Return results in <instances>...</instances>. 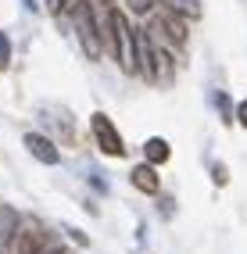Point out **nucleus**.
<instances>
[{"label": "nucleus", "instance_id": "nucleus-1", "mask_svg": "<svg viewBox=\"0 0 247 254\" xmlns=\"http://www.w3.org/2000/svg\"><path fill=\"white\" fill-rule=\"evenodd\" d=\"M108 47L115 50L119 68L133 75L136 72V58H133V25L119 7H108Z\"/></svg>", "mask_w": 247, "mask_h": 254}, {"label": "nucleus", "instance_id": "nucleus-2", "mask_svg": "<svg viewBox=\"0 0 247 254\" xmlns=\"http://www.w3.org/2000/svg\"><path fill=\"white\" fill-rule=\"evenodd\" d=\"M72 14H75V29H79V43H82V54L90 61H97L104 54V40H101V29L93 22V4L90 0H68Z\"/></svg>", "mask_w": 247, "mask_h": 254}, {"label": "nucleus", "instance_id": "nucleus-3", "mask_svg": "<svg viewBox=\"0 0 247 254\" xmlns=\"http://www.w3.org/2000/svg\"><path fill=\"white\" fill-rule=\"evenodd\" d=\"M54 251H58L54 233H47L36 222H29L25 229L18 226V233H14V240L7 247V254H54Z\"/></svg>", "mask_w": 247, "mask_h": 254}, {"label": "nucleus", "instance_id": "nucleus-4", "mask_svg": "<svg viewBox=\"0 0 247 254\" xmlns=\"http://www.w3.org/2000/svg\"><path fill=\"white\" fill-rule=\"evenodd\" d=\"M151 43H172L176 50H186V22L172 11H161L151 18Z\"/></svg>", "mask_w": 247, "mask_h": 254}, {"label": "nucleus", "instance_id": "nucleus-5", "mask_svg": "<svg viewBox=\"0 0 247 254\" xmlns=\"http://www.w3.org/2000/svg\"><path fill=\"white\" fill-rule=\"evenodd\" d=\"M90 129H93V140H97V147H101L104 154H111V158H122V154H125L119 129H115V122H111L104 111H97V115L90 118Z\"/></svg>", "mask_w": 247, "mask_h": 254}, {"label": "nucleus", "instance_id": "nucleus-6", "mask_svg": "<svg viewBox=\"0 0 247 254\" xmlns=\"http://www.w3.org/2000/svg\"><path fill=\"white\" fill-rule=\"evenodd\" d=\"M22 143L29 147V154L36 158V161H43V165H58V161H61L58 143H54L51 136H43V132H25V140H22Z\"/></svg>", "mask_w": 247, "mask_h": 254}, {"label": "nucleus", "instance_id": "nucleus-7", "mask_svg": "<svg viewBox=\"0 0 247 254\" xmlns=\"http://www.w3.org/2000/svg\"><path fill=\"white\" fill-rule=\"evenodd\" d=\"M129 183H133L140 193H151V197L161 190V179H158V172H154V165H147V161L136 165L133 172H129Z\"/></svg>", "mask_w": 247, "mask_h": 254}, {"label": "nucleus", "instance_id": "nucleus-8", "mask_svg": "<svg viewBox=\"0 0 247 254\" xmlns=\"http://www.w3.org/2000/svg\"><path fill=\"white\" fill-rule=\"evenodd\" d=\"M172 79H176V61H172V54L161 43H154V82L172 86Z\"/></svg>", "mask_w": 247, "mask_h": 254}, {"label": "nucleus", "instance_id": "nucleus-9", "mask_svg": "<svg viewBox=\"0 0 247 254\" xmlns=\"http://www.w3.org/2000/svg\"><path fill=\"white\" fill-rule=\"evenodd\" d=\"M18 226H22L18 211L7 208V204H0V254H7V247L14 240V233H18Z\"/></svg>", "mask_w": 247, "mask_h": 254}, {"label": "nucleus", "instance_id": "nucleus-10", "mask_svg": "<svg viewBox=\"0 0 247 254\" xmlns=\"http://www.w3.org/2000/svg\"><path fill=\"white\" fill-rule=\"evenodd\" d=\"M143 158H147V165H165V161H169L172 158V147H169V140H161V136H151V140H147L143 143Z\"/></svg>", "mask_w": 247, "mask_h": 254}, {"label": "nucleus", "instance_id": "nucleus-11", "mask_svg": "<svg viewBox=\"0 0 247 254\" xmlns=\"http://www.w3.org/2000/svg\"><path fill=\"white\" fill-rule=\"evenodd\" d=\"M161 4H169V11L179 14V18H197L201 14V0H161Z\"/></svg>", "mask_w": 247, "mask_h": 254}, {"label": "nucleus", "instance_id": "nucleus-12", "mask_svg": "<svg viewBox=\"0 0 247 254\" xmlns=\"http://www.w3.org/2000/svg\"><path fill=\"white\" fill-rule=\"evenodd\" d=\"M215 104H219V111H222V122H233V104H229V97H226V93L215 97Z\"/></svg>", "mask_w": 247, "mask_h": 254}, {"label": "nucleus", "instance_id": "nucleus-13", "mask_svg": "<svg viewBox=\"0 0 247 254\" xmlns=\"http://www.w3.org/2000/svg\"><path fill=\"white\" fill-rule=\"evenodd\" d=\"M7 61H11V43H7L4 32H0V68H7Z\"/></svg>", "mask_w": 247, "mask_h": 254}, {"label": "nucleus", "instance_id": "nucleus-14", "mask_svg": "<svg viewBox=\"0 0 247 254\" xmlns=\"http://www.w3.org/2000/svg\"><path fill=\"white\" fill-rule=\"evenodd\" d=\"M211 179H215L219 186H226V183H229V172H226V165H211Z\"/></svg>", "mask_w": 247, "mask_h": 254}, {"label": "nucleus", "instance_id": "nucleus-15", "mask_svg": "<svg viewBox=\"0 0 247 254\" xmlns=\"http://www.w3.org/2000/svg\"><path fill=\"white\" fill-rule=\"evenodd\" d=\"M233 122H240V126L247 129V100H240V104H237V111H233Z\"/></svg>", "mask_w": 247, "mask_h": 254}, {"label": "nucleus", "instance_id": "nucleus-16", "mask_svg": "<svg viewBox=\"0 0 247 254\" xmlns=\"http://www.w3.org/2000/svg\"><path fill=\"white\" fill-rule=\"evenodd\" d=\"M64 7V0H47V11H51V14H58Z\"/></svg>", "mask_w": 247, "mask_h": 254}, {"label": "nucleus", "instance_id": "nucleus-17", "mask_svg": "<svg viewBox=\"0 0 247 254\" xmlns=\"http://www.w3.org/2000/svg\"><path fill=\"white\" fill-rule=\"evenodd\" d=\"M22 4H25L29 11H36V7H40V4H36V0H22Z\"/></svg>", "mask_w": 247, "mask_h": 254}, {"label": "nucleus", "instance_id": "nucleus-18", "mask_svg": "<svg viewBox=\"0 0 247 254\" xmlns=\"http://www.w3.org/2000/svg\"><path fill=\"white\" fill-rule=\"evenodd\" d=\"M101 4H104V7H108V4H111V0H101Z\"/></svg>", "mask_w": 247, "mask_h": 254}]
</instances>
